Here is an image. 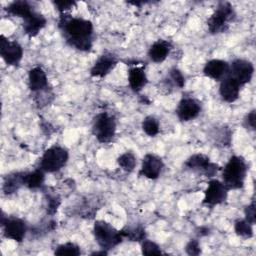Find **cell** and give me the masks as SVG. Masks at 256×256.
<instances>
[{
  "instance_id": "cell-1",
  "label": "cell",
  "mask_w": 256,
  "mask_h": 256,
  "mask_svg": "<svg viewBox=\"0 0 256 256\" xmlns=\"http://www.w3.org/2000/svg\"><path fill=\"white\" fill-rule=\"evenodd\" d=\"M60 27L71 46L81 51H87L92 47L93 25L89 20L64 16L61 18Z\"/></svg>"
},
{
  "instance_id": "cell-2",
  "label": "cell",
  "mask_w": 256,
  "mask_h": 256,
  "mask_svg": "<svg viewBox=\"0 0 256 256\" xmlns=\"http://www.w3.org/2000/svg\"><path fill=\"white\" fill-rule=\"evenodd\" d=\"M247 169V164L242 157L232 156L226 163L222 173L223 184L226 188L228 190L241 188L246 178Z\"/></svg>"
},
{
  "instance_id": "cell-3",
  "label": "cell",
  "mask_w": 256,
  "mask_h": 256,
  "mask_svg": "<svg viewBox=\"0 0 256 256\" xmlns=\"http://www.w3.org/2000/svg\"><path fill=\"white\" fill-rule=\"evenodd\" d=\"M94 236L100 247L103 249H111L122 241L120 231L105 221H97L94 224Z\"/></svg>"
},
{
  "instance_id": "cell-4",
  "label": "cell",
  "mask_w": 256,
  "mask_h": 256,
  "mask_svg": "<svg viewBox=\"0 0 256 256\" xmlns=\"http://www.w3.org/2000/svg\"><path fill=\"white\" fill-rule=\"evenodd\" d=\"M235 17L233 7L228 2H221L208 20L210 33L218 34L224 32L230 22Z\"/></svg>"
},
{
  "instance_id": "cell-5",
  "label": "cell",
  "mask_w": 256,
  "mask_h": 256,
  "mask_svg": "<svg viewBox=\"0 0 256 256\" xmlns=\"http://www.w3.org/2000/svg\"><path fill=\"white\" fill-rule=\"evenodd\" d=\"M68 160V152L61 146L55 145L47 149L40 162L41 169L44 172L53 173L60 170Z\"/></svg>"
},
{
  "instance_id": "cell-6",
  "label": "cell",
  "mask_w": 256,
  "mask_h": 256,
  "mask_svg": "<svg viewBox=\"0 0 256 256\" xmlns=\"http://www.w3.org/2000/svg\"><path fill=\"white\" fill-rule=\"evenodd\" d=\"M116 132V122L113 116L106 112L95 117L93 123V134L99 142L106 143L113 139Z\"/></svg>"
},
{
  "instance_id": "cell-7",
  "label": "cell",
  "mask_w": 256,
  "mask_h": 256,
  "mask_svg": "<svg viewBox=\"0 0 256 256\" xmlns=\"http://www.w3.org/2000/svg\"><path fill=\"white\" fill-rule=\"evenodd\" d=\"M254 72V67L252 63L244 59H236L229 66L228 75L235 79L240 86H243L250 82Z\"/></svg>"
},
{
  "instance_id": "cell-8",
  "label": "cell",
  "mask_w": 256,
  "mask_h": 256,
  "mask_svg": "<svg viewBox=\"0 0 256 256\" xmlns=\"http://www.w3.org/2000/svg\"><path fill=\"white\" fill-rule=\"evenodd\" d=\"M0 54L8 65H18L23 57V49L19 43L15 41H9L2 35Z\"/></svg>"
},
{
  "instance_id": "cell-9",
  "label": "cell",
  "mask_w": 256,
  "mask_h": 256,
  "mask_svg": "<svg viewBox=\"0 0 256 256\" xmlns=\"http://www.w3.org/2000/svg\"><path fill=\"white\" fill-rule=\"evenodd\" d=\"M228 195V189L219 180H211L205 190L203 202L207 205L213 206L223 203Z\"/></svg>"
},
{
  "instance_id": "cell-10",
  "label": "cell",
  "mask_w": 256,
  "mask_h": 256,
  "mask_svg": "<svg viewBox=\"0 0 256 256\" xmlns=\"http://www.w3.org/2000/svg\"><path fill=\"white\" fill-rule=\"evenodd\" d=\"M1 224L3 226V233L6 238L20 242L25 237L27 228L23 220L19 218H7L5 220L3 216Z\"/></svg>"
},
{
  "instance_id": "cell-11",
  "label": "cell",
  "mask_w": 256,
  "mask_h": 256,
  "mask_svg": "<svg viewBox=\"0 0 256 256\" xmlns=\"http://www.w3.org/2000/svg\"><path fill=\"white\" fill-rule=\"evenodd\" d=\"M185 166L191 170L200 171L206 174L207 176H212L217 172V165L211 163L209 158L203 154L192 155L186 162Z\"/></svg>"
},
{
  "instance_id": "cell-12",
  "label": "cell",
  "mask_w": 256,
  "mask_h": 256,
  "mask_svg": "<svg viewBox=\"0 0 256 256\" xmlns=\"http://www.w3.org/2000/svg\"><path fill=\"white\" fill-rule=\"evenodd\" d=\"M201 110L200 103L193 98H183L177 107L176 113L181 121H190L196 118Z\"/></svg>"
},
{
  "instance_id": "cell-13",
  "label": "cell",
  "mask_w": 256,
  "mask_h": 256,
  "mask_svg": "<svg viewBox=\"0 0 256 256\" xmlns=\"http://www.w3.org/2000/svg\"><path fill=\"white\" fill-rule=\"evenodd\" d=\"M163 168V162L160 157L154 154H147L143 158L141 174L149 179H157Z\"/></svg>"
},
{
  "instance_id": "cell-14",
  "label": "cell",
  "mask_w": 256,
  "mask_h": 256,
  "mask_svg": "<svg viewBox=\"0 0 256 256\" xmlns=\"http://www.w3.org/2000/svg\"><path fill=\"white\" fill-rule=\"evenodd\" d=\"M240 87H241L240 84L235 79L227 75L222 79L220 83L219 93L221 98L228 103H232L236 101L239 97Z\"/></svg>"
},
{
  "instance_id": "cell-15",
  "label": "cell",
  "mask_w": 256,
  "mask_h": 256,
  "mask_svg": "<svg viewBox=\"0 0 256 256\" xmlns=\"http://www.w3.org/2000/svg\"><path fill=\"white\" fill-rule=\"evenodd\" d=\"M203 73L214 80H222L229 73V64L224 60L212 59L205 64Z\"/></svg>"
},
{
  "instance_id": "cell-16",
  "label": "cell",
  "mask_w": 256,
  "mask_h": 256,
  "mask_svg": "<svg viewBox=\"0 0 256 256\" xmlns=\"http://www.w3.org/2000/svg\"><path fill=\"white\" fill-rule=\"evenodd\" d=\"M23 20V29L30 37L36 36L46 24L45 17L36 11H33Z\"/></svg>"
},
{
  "instance_id": "cell-17",
  "label": "cell",
  "mask_w": 256,
  "mask_h": 256,
  "mask_svg": "<svg viewBox=\"0 0 256 256\" xmlns=\"http://www.w3.org/2000/svg\"><path fill=\"white\" fill-rule=\"evenodd\" d=\"M117 60L110 54H104L98 58L93 67L91 68L90 74L93 77H104L107 75L116 65Z\"/></svg>"
},
{
  "instance_id": "cell-18",
  "label": "cell",
  "mask_w": 256,
  "mask_h": 256,
  "mask_svg": "<svg viewBox=\"0 0 256 256\" xmlns=\"http://www.w3.org/2000/svg\"><path fill=\"white\" fill-rule=\"evenodd\" d=\"M171 50V45L165 40L156 41L149 49L148 56L155 63L163 62L169 55Z\"/></svg>"
},
{
  "instance_id": "cell-19",
  "label": "cell",
  "mask_w": 256,
  "mask_h": 256,
  "mask_svg": "<svg viewBox=\"0 0 256 256\" xmlns=\"http://www.w3.org/2000/svg\"><path fill=\"white\" fill-rule=\"evenodd\" d=\"M28 79L29 88L34 92L43 90L47 87V76L41 67H33L28 73Z\"/></svg>"
},
{
  "instance_id": "cell-20",
  "label": "cell",
  "mask_w": 256,
  "mask_h": 256,
  "mask_svg": "<svg viewBox=\"0 0 256 256\" xmlns=\"http://www.w3.org/2000/svg\"><path fill=\"white\" fill-rule=\"evenodd\" d=\"M128 82L130 85V88L135 91L139 92L144 88V86L147 83V77L144 71L143 67H133L128 72Z\"/></svg>"
},
{
  "instance_id": "cell-21",
  "label": "cell",
  "mask_w": 256,
  "mask_h": 256,
  "mask_svg": "<svg viewBox=\"0 0 256 256\" xmlns=\"http://www.w3.org/2000/svg\"><path fill=\"white\" fill-rule=\"evenodd\" d=\"M44 182V171L37 169L29 173H24L23 185L29 189H38Z\"/></svg>"
},
{
  "instance_id": "cell-22",
  "label": "cell",
  "mask_w": 256,
  "mask_h": 256,
  "mask_svg": "<svg viewBox=\"0 0 256 256\" xmlns=\"http://www.w3.org/2000/svg\"><path fill=\"white\" fill-rule=\"evenodd\" d=\"M7 11L8 13L14 15V16H18L21 18H26L27 16H29L34 10L32 9L31 5L27 2V1H14L12 2L8 7H7Z\"/></svg>"
},
{
  "instance_id": "cell-23",
  "label": "cell",
  "mask_w": 256,
  "mask_h": 256,
  "mask_svg": "<svg viewBox=\"0 0 256 256\" xmlns=\"http://www.w3.org/2000/svg\"><path fill=\"white\" fill-rule=\"evenodd\" d=\"M24 173H14L5 178L3 184V191L5 194H11L18 190V188L23 185Z\"/></svg>"
},
{
  "instance_id": "cell-24",
  "label": "cell",
  "mask_w": 256,
  "mask_h": 256,
  "mask_svg": "<svg viewBox=\"0 0 256 256\" xmlns=\"http://www.w3.org/2000/svg\"><path fill=\"white\" fill-rule=\"evenodd\" d=\"M143 131L151 137H154L159 132V122L153 116H147L142 122Z\"/></svg>"
},
{
  "instance_id": "cell-25",
  "label": "cell",
  "mask_w": 256,
  "mask_h": 256,
  "mask_svg": "<svg viewBox=\"0 0 256 256\" xmlns=\"http://www.w3.org/2000/svg\"><path fill=\"white\" fill-rule=\"evenodd\" d=\"M117 162L125 171H132L136 166V157L131 152H125L118 157Z\"/></svg>"
},
{
  "instance_id": "cell-26",
  "label": "cell",
  "mask_w": 256,
  "mask_h": 256,
  "mask_svg": "<svg viewBox=\"0 0 256 256\" xmlns=\"http://www.w3.org/2000/svg\"><path fill=\"white\" fill-rule=\"evenodd\" d=\"M235 232L237 235L243 238H250L253 236L252 224H250L246 220H239L235 223Z\"/></svg>"
},
{
  "instance_id": "cell-27",
  "label": "cell",
  "mask_w": 256,
  "mask_h": 256,
  "mask_svg": "<svg viewBox=\"0 0 256 256\" xmlns=\"http://www.w3.org/2000/svg\"><path fill=\"white\" fill-rule=\"evenodd\" d=\"M120 232L122 237L128 238L130 241H140L143 240L145 237V231L142 227L126 228Z\"/></svg>"
},
{
  "instance_id": "cell-28",
  "label": "cell",
  "mask_w": 256,
  "mask_h": 256,
  "mask_svg": "<svg viewBox=\"0 0 256 256\" xmlns=\"http://www.w3.org/2000/svg\"><path fill=\"white\" fill-rule=\"evenodd\" d=\"M56 255H71V256H76V255H79L81 252H80V249L79 247L74 244V243H71V242H67V243H64V244H61L59 245L55 252H54Z\"/></svg>"
},
{
  "instance_id": "cell-29",
  "label": "cell",
  "mask_w": 256,
  "mask_h": 256,
  "mask_svg": "<svg viewBox=\"0 0 256 256\" xmlns=\"http://www.w3.org/2000/svg\"><path fill=\"white\" fill-rule=\"evenodd\" d=\"M142 253L145 255H155V254H161V250H160V247L155 242L150 240H143Z\"/></svg>"
},
{
  "instance_id": "cell-30",
  "label": "cell",
  "mask_w": 256,
  "mask_h": 256,
  "mask_svg": "<svg viewBox=\"0 0 256 256\" xmlns=\"http://www.w3.org/2000/svg\"><path fill=\"white\" fill-rule=\"evenodd\" d=\"M169 79L173 83V85H175L178 88H182L184 86V84H185V79H184L183 74L181 73V71H179L176 68H173L170 71Z\"/></svg>"
},
{
  "instance_id": "cell-31",
  "label": "cell",
  "mask_w": 256,
  "mask_h": 256,
  "mask_svg": "<svg viewBox=\"0 0 256 256\" xmlns=\"http://www.w3.org/2000/svg\"><path fill=\"white\" fill-rule=\"evenodd\" d=\"M245 220L248 221L252 225L255 223V205H254V202H252L250 205H248L245 208Z\"/></svg>"
},
{
  "instance_id": "cell-32",
  "label": "cell",
  "mask_w": 256,
  "mask_h": 256,
  "mask_svg": "<svg viewBox=\"0 0 256 256\" xmlns=\"http://www.w3.org/2000/svg\"><path fill=\"white\" fill-rule=\"evenodd\" d=\"M53 4H54V6L56 7V9L58 11L63 13L66 10L71 9L75 5V2H71V1H55V2H53Z\"/></svg>"
},
{
  "instance_id": "cell-33",
  "label": "cell",
  "mask_w": 256,
  "mask_h": 256,
  "mask_svg": "<svg viewBox=\"0 0 256 256\" xmlns=\"http://www.w3.org/2000/svg\"><path fill=\"white\" fill-rule=\"evenodd\" d=\"M186 252L189 255H198L200 253L199 243L196 240H191L186 246Z\"/></svg>"
},
{
  "instance_id": "cell-34",
  "label": "cell",
  "mask_w": 256,
  "mask_h": 256,
  "mask_svg": "<svg viewBox=\"0 0 256 256\" xmlns=\"http://www.w3.org/2000/svg\"><path fill=\"white\" fill-rule=\"evenodd\" d=\"M244 124L247 127V129H255V110H252L246 115V117L244 118Z\"/></svg>"
}]
</instances>
